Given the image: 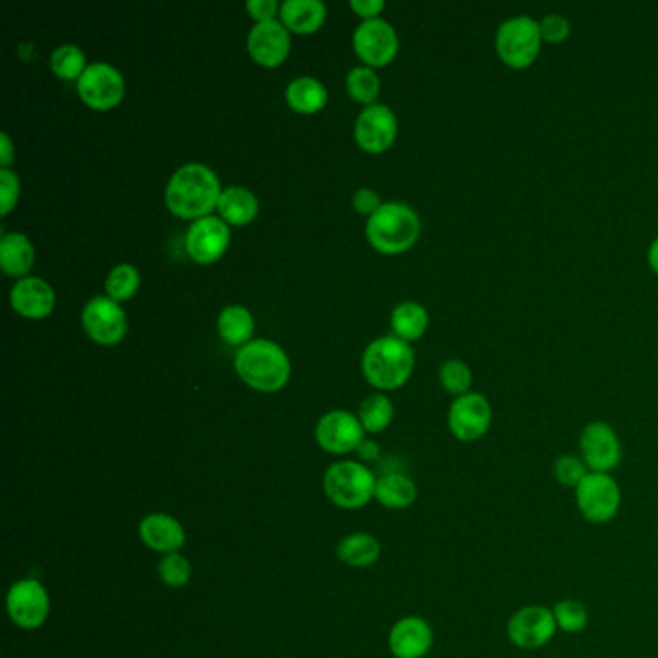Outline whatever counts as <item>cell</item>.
I'll use <instances>...</instances> for the list:
<instances>
[{
    "label": "cell",
    "mask_w": 658,
    "mask_h": 658,
    "mask_svg": "<svg viewBox=\"0 0 658 658\" xmlns=\"http://www.w3.org/2000/svg\"><path fill=\"white\" fill-rule=\"evenodd\" d=\"M51 69L60 79H79L86 72V54L74 44H62L52 51Z\"/></svg>",
    "instance_id": "33"
},
{
    "label": "cell",
    "mask_w": 658,
    "mask_h": 658,
    "mask_svg": "<svg viewBox=\"0 0 658 658\" xmlns=\"http://www.w3.org/2000/svg\"><path fill=\"white\" fill-rule=\"evenodd\" d=\"M216 209L223 216L224 223L241 226L256 219L259 213V201L253 196V191H249L248 188L231 186V188L223 189Z\"/></svg>",
    "instance_id": "25"
},
{
    "label": "cell",
    "mask_w": 658,
    "mask_h": 658,
    "mask_svg": "<svg viewBox=\"0 0 658 658\" xmlns=\"http://www.w3.org/2000/svg\"><path fill=\"white\" fill-rule=\"evenodd\" d=\"M281 17L288 32L313 34L325 22L326 7L321 0H284Z\"/></svg>",
    "instance_id": "23"
},
{
    "label": "cell",
    "mask_w": 658,
    "mask_h": 658,
    "mask_svg": "<svg viewBox=\"0 0 658 658\" xmlns=\"http://www.w3.org/2000/svg\"><path fill=\"white\" fill-rule=\"evenodd\" d=\"M249 14L256 17L257 22H269L276 20V12H281V7L276 0H249L246 4Z\"/></svg>",
    "instance_id": "41"
},
{
    "label": "cell",
    "mask_w": 658,
    "mask_h": 658,
    "mask_svg": "<svg viewBox=\"0 0 658 658\" xmlns=\"http://www.w3.org/2000/svg\"><path fill=\"white\" fill-rule=\"evenodd\" d=\"M351 206L359 213L371 216L378 207L383 206V201H381V196L376 194L375 189L361 188L351 197Z\"/></svg>",
    "instance_id": "40"
},
{
    "label": "cell",
    "mask_w": 658,
    "mask_h": 658,
    "mask_svg": "<svg viewBox=\"0 0 658 658\" xmlns=\"http://www.w3.org/2000/svg\"><path fill=\"white\" fill-rule=\"evenodd\" d=\"M543 45L545 41L541 37L538 20H533L527 14L508 17L496 29V57L506 69L518 72L531 69L537 62Z\"/></svg>",
    "instance_id": "5"
},
{
    "label": "cell",
    "mask_w": 658,
    "mask_h": 658,
    "mask_svg": "<svg viewBox=\"0 0 658 658\" xmlns=\"http://www.w3.org/2000/svg\"><path fill=\"white\" fill-rule=\"evenodd\" d=\"M647 263H649L650 271L658 276V238L650 241L649 251H647Z\"/></svg>",
    "instance_id": "45"
},
{
    "label": "cell",
    "mask_w": 658,
    "mask_h": 658,
    "mask_svg": "<svg viewBox=\"0 0 658 658\" xmlns=\"http://www.w3.org/2000/svg\"><path fill=\"white\" fill-rule=\"evenodd\" d=\"M126 91L124 76L109 62L87 64L86 72L77 79V94L95 111H109L122 101Z\"/></svg>",
    "instance_id": "10"
},
{
    "label": "cell",
    "mask_w": 658,
    "mask_h": 658,
    "mask_svg": "<svg viewBox=\"0 0 658 658\" xmlns=\"http://www.w3.org/2000/svg\"><path fill=\"white\" fill-rule=\"evenodd\" d=\"M228 244H231L228 223H224L219 216L197 219L186 234V249L189 257L201 265H209L219 257H223Z\"/></svg>",
    "instance_id": "17"
},
{
    "label": "cell",
    "mask_w": 658,
    "mask_h": 658,
    "mask_svg": "<svg viewBox=\"0 0 658 658\" xmlns=\"http://www.w3.org/2000/svg\"><path fill=\"white\" fill-rule=\"evenodd\" d=\"M390 325H393L394 336L402 338L406 343L419 340L423 334L427 333V309L418 301H402L393 309Z\"/></svg>",
    "instance_id": "27"
},
{
    "label": "cell",
    "mask_w": 658,
    "mask_h": 658,
    "mask_svg": "<svg viewBox=\"0 0 658 658\" xmlns=\"http://www.w3.org/2000/svg\"><path fill=\"white\" fill-rule=\"evenodd\" d=\"M375 498L390 510H406L418 498V485L404 473H388L376 479Z\"/></svg>",
    "instance_id": "24"
},
{
    "label": "cell",
    "mask_w": 658,
    "mask_h": 658,
    "mask_svg": "<svg viewBox=\"0 0 658 658\" xmlns=\"http://www.w3.org/2000/svg\"><path fill=\"white\" fill-rule=\"evenodd\" d=\"M438 381L446 393L452 394L454 398L471 393L473 385V373L471 368L462 359H446L438 369Z\"/></svg>",
    "instance_id": "34"
},
{
    "label": "cell",
    "mask_w": 658,
    "mask_h": 658,
    "mask_svg": "<svg viewBox=\"0 0 658 658\" xmlns=\"http://www.w3.org/2000/svg\"><path fill=\"white\" fill-rule=\"evenodd\" d=\"M20 197V178L12 169L0 171V214H7L16 207Z\"/></svg>",
    "instance_id": "39"
},
{
    "label": "cell",
    "mask_w": 658,
    "mask_h": 658,
    "mask_svg": "<svg viewBox=\"0 0 658 658\" xmlns=\"http://www.w3.org/2000/svg\"><path fill=\"white\" fill-rule=\"evenodd\" d=\"M323 487L334 506L358 510L375 498L376 479L363 463L344 460L326 470Z\"/></svg>",
    "instance_id": "6"
},
{
    "label": "cell",
    "mask_w": 658,
    "mask_h": 658,
    "mask_svg": "<svg viewBox=\"0 0 658 658\" xmlns=\"http://www.w3.org/2000/svg\"><path fill=\"white\" fill-rule=\"evenodd\" d=\"M326 99H328L326 87L316 77H294L286 87V101L296 112L313 114L325 107Z\"/></svg>",
    "instance_id": "26"
},
{
    "label": "cell",
    "mask_w": 658,
    "mask_h": 658,
    "mask_svg": "<svg viewBox=\"0 0 658 658\" xmlns=\"http://www.w3.org/2000/svg\"><path fill=\"white\" fill-rule=\"evenodd\" d=\"M415 365L410 343L386 334L369 344L361 356L363 375L378 390H396L408 383Z\"/></svg>",
    "instance_id": "3"
},
{
    "label": "cell",
    "mask_w": 658,
    "mask_h": 658,
    "mask_svg": "<svg viewBox=\"0 0 658 658\" xmlns=\"http://www.w3.org/2000/svg\"><path fill=\"white\" fill-rule=\"evenodd\" d=\"M556 632H558V625H556L553 608L543 607V605H527V607L516 610L506 625L508 640L523 650L545 647L547 643L553 642Z\"/></svg>",
    "instance_id": "8"
},
{
    "label": "cell",
    "mask_w": 658,
    "mask_h": 658,
    "mask_svg": "<svg viewBox=\"0 0 658 658\" xmlns=\"http://www.w3.org/2000/svg\"><path fill=\"white\" fill-rule=\"evenodd\" d=\"M248 51L257 64L273 69L283 64L290 52V32L278 20L257 22L249 29Z\"/></svg>",
    "instance_id": "18"
},
{
    "label": "cell",
    "mask_w": 658,
    "mask_h": 658,
    "mask_svg": "<svg viewBox=\"0 0 658 658\" xmlns=\"http://www.w3.org/2000/svg\"><path fill=\"white\" fill-rule=\"evenodd\" d=\"M356 452H358L359 458H361L363 462H373V460L378 458L381 448H378V445H376L375 440H368V438H365V440L358 446V450H356Z\"/></svg>",
    "instance_id": "44"
},
{
    "label": "cell",
    "mask_w": 658,
    "mask_h": 658,
    "mask_svg": "<svg viewBox=\"0 0 658 658\" xmlns=\"http://www.w3.org/2000/svg\"><path fill=\"white\" fill-rule=\"evenodd\" d=\"M388 647L396 658H425L433 647V630L427 620L419 616H406L393 625Z\"/></svg>",
    "instance_id": "19"
},
{
    "label": "cell",
    "mask_w": 658,
    "mask_h": 658,
    "mask_svg": "<svg viewBox=\"0 0 658 658\" xmlns=\"http://www.w3.org/2000/svg\"><path fill=\"white\" fill-rule=\"evenodd\" d=\"M493 423V406L481 393L463 394L454 398L448 410V429L460 443H475L487 435Z\"/></svg>",
    "instance_id": "9"
},
{
    "label": "cell",
    "mask_w": 658,
    "mask_h": 658,
    "mask_svg": "<svg viewBox=\"0 0 658 658\" xmlns=\"http://www.w3.org/2000/svg\"><path fill=\"white\" fill-rule=\"evenodd\" d=\"M421 234L419 214L402 201H386L365 224L369 244L386 256H398L413 248Z\"/></svg>",
    "instance_id": "4"
},
{
    "label": "cell",
    "mask_w": 658,
    "mask_h": 658,
    "mask_svg": "<svg viewBox=\"0 0 658 658\" xmlns=\"http://www.w3.org/2000/svg\"><path fill=\"white\" fill-rule=\"evenodd\" d=\"M54 290L51 284L39 276H24L10 290V306L20 315L44 319L54 309Z\"/></svg>",
    "instance_id": "20"
},
{
    "label": "cell",
    "mask_w": 658,
    "mask_h": 658,
    "mask_svg": "<svg viewBox=\"0 0 658 658\" xmlns=\"http://www.w3.org/2000/svg\"><path fill=\"white\" fill-rule=\"evenodd\" d=\"M14 154H16V147L12 144L9 134L2 132L0 134V166L10 169V164L14 161Z\"/></svg>",
    "instance_id": "43"
},
{
    "label": "cell",
    "mask_w": 658,
    "mask_h": 658,
    "mask_svg": "<svg viewBox=\"0 0 658 658\" xmlns=\"http://www.w3.org/2000/svg\"><path fill=\"white\" fill-rule=\"evenodd\" d=\"M139 537L151 550L164 556L178 553L179 548L186 545L184 525L169 513L146 516L139 523Z\"/></svg>",
    "instance_id": "21"
},
{
    "label": "cell",
    "mask_w": 658,
    "mask_h": 658,
    "mask_svg": "<svg viewBox=\"0 0 658 658\" xmlns=\"http://www.w3.org/2000/svg\"><path fill=\"white\" fill-rule=\"evenodd\" d=\"M356 141L369 153H383L398 136V119L388 104H368L356 120Z\"/></svg>",
    "instance_id": "16"
},
{
    "label": "cell",
    "mask_w": 658,
    "mask_h": 658,
    "mask_svg": "<svg viewBox=\"0 0 658 658\" xmlns=\"http://www.w3.org/2000/svg\"><path fill=\"white\" fill-rule=\"evenodd\" d=\"M7 610L17 628L39 630L51 612V598L44 583L27 578L10 587Z\"/></svg>",
    "instance_id": "11"
},
{
    "label": "cell",
    "mask_w": 658,
    "mask_h": 658,
    "mask_svg": "<svg viewBox=\"0 0 658 658\" xmlns=\"http://www.w3.org/2000/svg\"><path fill=\"white\" fill-rule=\"evenodd\" d=\"M378 556H381V545L368 533H351L338 545V558L351 568H369L375 564Z\"/></svg>",
    "instance_id": "29"
},
{
    "label": "cell",
    "mask_w": 658,
    "mask_h": 658,
    "mask_svg": "<svg viewBox=\"0 0 658 658\" xmlns=\"http://www.w3.org/2000/svg\"><path fill=\"white\" fill-rule=\"evenodd\" d=\"M553 614L560 632L580 633L589 624V610L583 603L573 598L556 603Z\"/></svg>",
    "instance_id": "35"
},
{
    "label": "cell",
    "mask_w": 658,
    "mask_h": 658,
    "mask_svg": "<svg viewBox=\"0 0 658 658\" xmlns=\"http://www.w3.org/2000/svg\"><path fill=\"white\" fill-rule=\"evenodd\" d=\"M575 502L587 522L603 525L620 512L622 491L610 473H589L575 488Z\"/></svg>",
    "instance_id": "7"
},
{
    "label": "cell",
    "mask_w": 658,
    "mask_h": 658,
    "mask_svg": "<svg viewBox=\"0 0 658 658\" xmlns=\"http://www.w3.org/2000/svg\"><path fill=\"white\" fill-rule=\"evenodd\" d=\"M239 378L259 393H276L290 378V358L286 351L266 338L249 340L234 356Z\"/></svg>",
    "instance_id": "2"
},
{
    "label": "cell",
    "mask_w": 658,
    "mask_h": 658,
    "mask_svg": "<svg viewBox=\"0 0 658 658\" xmlns=\"http://www.w3.org/2000/svg\"><path fill=\"white\" fill-rule=\"evenodd\" d=\"M350 7L363 20H371V17H378V14L385 9V2L383 0H351Z\"/></svg>",
    "instance_id": "42"
},
{
    "label": "cell",
    "mask_w": 658,
    "mask_h": 658,
    "mask_svg": "<svg viewBox=\"0 0 658 658\" xmlns=\"http://www.w3.org/2000/svg\"><path fill=\"white\" fill-rule=\"evenodd\" d=\"M221 179L211 166L203 163L182 164L174 171L166 189L164 203L179 219L209 216L221 199Z\"/></svg>",
    "instance_id": "1"
},
{
    "label": "cell",
    "mask_w": 658,
    "mask_h": 658,
    "mask_svg": "<svg viewBox=\"0 0 658 658\" xmlns=\"http://www.w3.org/2000/svg\"><path fill=\"white\" fill-rule=\"evenodd\" d=\"M398 34L385 17L363 20L353 32V49L365 66H386L398 54Z\"/></svg>",
    "instance_id": "13"
},
{
    "label": "cell",
    "mask_w": 658,
    "mask_h": 658,
    "mask_svg": "<svg viewBox=\"0 0 658 658\" xmlns=\"http://www.w3.org/2000/svg\"><path fill=\"white\" fill-rule=\"evenodd\" d=\"M159 575L164 585L178 589V587L188 585L189 578H191V564L186 556L172 553V555L164 556L163 560L159 562Z\"/></svg>",
    "instance_id": "37"
},
{
    "label": "cell",
    "mask_w": 658,
    "mask_h": 658,
    "mask_svg": "<svg viewBox=\"0 0 658 658\" xmlns=\"http://www.w3.org/2000/svg\"><path fill=\"white\" fill-rule=\"evenodd\" d=\"M216 328L224 343L241 348L253 336V316L244 306H228L219 313Z\"/></svg>",
    "instance_id": "28"
},
{
    "label": "cell",
    "mask_w": 658,
    "mask_h": 658,
    "mask_svg": "<svg viewBox=\"0 0 658 658\" xmlns=\"http://www.w3.org/2000/svg\"><path fill=\"white\" fill-rule=\"evenodd\" d=\"M82 323L89 338L103 346L119 344L128 331V316L109 296L89 299L82 311Z\"/></svg>",
    "instance_id": "14"
},
{
    "label": "cell",
    "mask_w": 658,
    "mask_h": 658,
    "mask_svg": "<svg viewBox=\"0 0 658 658\" xmlns=\"http://www.w3.org/2000/svg\"><path fill=\"white\" fill-rule=\"evenodd\" d=\"M591 471L582 456L575 454H562L558 456L555 462V477L562 487L578 488L583 483V479L589 475Z\"/></svg>",
    "instance_id": "36"
},
{
    "label": "cell",
    "mask_w": 658,
    "mask_h": 658,
    "mask_svg": "<svg viewBox=\"0 0 658 658\" xmlns=\"http://www.w3.org/2000/svg\"><path fill=\"white\" fill-rule=\"evenodd\" d=\"M35 263V248L24 232H7L0 238V266L10 276H26Z\"/></svg>",
    "instance_id": "22"
},
{
    "label": "cell",
    "mask_w": 658,
    "mask_h": 658,
    "mask_svg": "<svg viewBox=\"0 0 658 658\" xmlns=\"http://www.w3.org/2000/svg\"><path fill=\"white\" fill-rule=\"evenodd\" d=\"M346 87L351 99H356L359 103L373 104L375 103L378 91H381V79L375 74V70L371 66H353L346 76Z\"/></svg>",
    "instance_id": "32"
},
{
    "label": "cell",
    "mask_w": 658,
    "mask_h": 658,
    "mask_svg": "<svg viewBox=\"0 0 658 658\" xmlns=\"http://www.w3.org/2000/svg\"><path fill=\"white\" fill-rule=\"evenodd\" d=\"M580 452L591 473H610L622 462V443L612 425L591 421L580 436Z\"/></svg>",
    "instance_id": "12"
},
{
    "label": "cell",
    "mask_w": 658,
    "mask_h": 658,
    "mask_svg": "<svg viewBox=\"0 0 658 658\" xmlns=\"http://www.w3.org/2000/svg\"><path fill=\"white\" fill-rule=\"evenodd\" d=\"M541 27V37L548 45H560L568 41V37L572 35V24L570 20L560 14H547L543 20H538Z\"/></svg>",
    "instance_id": "38"
},
{
    "label": "cell",
    "mask_w": 658,
    "mask_h": 658,
    "mask_svg": "<svg viewBox=\"0 0 658 658\" xmlns=\"http://www.w3.org/2000/svg\"><path fill=\"white\" fill-rule=\"evenodd\" d=\"M315 438L325 452H356L358 446L365 440V429L350 411L333 410L319 419Z\"/></svg>",
    "instance_id": "15"
},
{
    "label": "cell",
    "mask_w": 658,
    "mask_h": 658,
    "mask_svg": "<svg viewBox=\"0 0 658 658\" xmlns=\"http://www.w3.org/2000/svg\"><path fill=\"white\" fill-rule=\"evenodd\" d=\"M359 421L365 433H383L394 419V406L383 393L369 394L359 406Z\"/></svg>",
    "instance_id": "30"
},
{
    "label": "cell",
    "mask_w": 658,
    "mask_h": 658,
    "mask_svg": "<svg viewBox=\"0 0 658 658\" xmlns=\"http://www.w3.org/2000/svg\"><path fill=\"white\" fill-rule=\"evenodd\" d=\"M141 283L139 271L132 263H119L111 269L104 281V290L107 296L114 301H126L136 294Z\"/></svg>",
    "instance_id": "31"
}]
</instances>
